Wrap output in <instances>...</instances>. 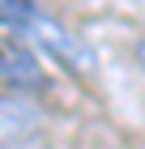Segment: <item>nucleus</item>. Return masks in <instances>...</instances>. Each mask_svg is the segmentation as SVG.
Returning <instances> with one entry per match:
<instances>
[{"mask_svg": "<svg viewBox=\"0 0 145 149\" xmlns=\"http://www.w3.org/2000/svg\"><path fill=\"white\" fill-rule=\"evenodd\" d=\"M137 56H141V68H145V38L137 43Z\"/></svg>", "mask_w": 145, "mask_h": 149, "instance_id": "obj_4", "label": "nucleus"}, {"mask_svg": "<svg viewBox=\"0 0 145 149\" xmlns=\"http://www.w3.org/2000/svg\"><path fill=\"white\" fill-rule=\"evenodd\" d=\"M0 26L13 38H26V43L43 47L47 56L56 64H64L68 72H90L94 68V51L81 43V34H73L39 0H0Z\"/></svg>", "mask_w": 145, "mask_h": 149, "instance_id": "obj_1", "label": "nucleus"}, {"mask_svg": "<svg viewBox=\"0 0 145 149\" xmlns=\"http://www.w3.org/2000/svg\"><path fill=\"white\" fill-rule=\"evenodd\" d=\"M43 132V111L30 98L0 94V145H30Z\"/></svg>", "mask_w": 145, "mask_h": 149, "instance_id": "obj_3", "label": "nucleus"}, {"mask_svg": "<svg viewBox=\"0 0 145 149\" xmlns=\"http://www.w3.org/2000/svg\"><path fill=\"white\" fill-rule=\"evenodd\" d=\"M0 85H9L13 94H34V90H47V72L43 64L26 51L17 38L13 43H0Z\"/></svg>", "mask_w": 145, "mask_h": 149, "instance_id": "obj_2", "label": "nucleus"}]
</instances>
